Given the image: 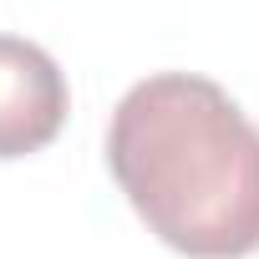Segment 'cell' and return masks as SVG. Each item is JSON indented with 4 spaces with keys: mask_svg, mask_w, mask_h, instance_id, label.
Here are the masks:
<instances>
[{
    "mask_svg": "<svg viewBox=\"0 0 259 259\" xmlns=\"http://www.w3.org/2000/svg\"><path fill=\"white\" fill-rule=\"evenodd\" d=\"M71 92L51 51L26 36H0V158H31L66 127Z\"/></svg>",
    "mask_w": 259,
    "mask_h": 259,
    "instance_id": "7a4b0ae2",
    "label": "cell"
},
{
    "mask_svg": "<svg viewBox=\"0 0 259 259\" xmlns=\"http://www.w3.org/2000/svg\"><path fill=\"white\" fill-rule=\"evenodd\" d=\"M107 168L133 213L188 259L259 249V127L198 71L127 87L107 122Z\"/></svg>",
    "mask_w": 259,
    "mask_h": 259,
    "instance_id": "6da1fadb",
    "label": "cell"
}]
</instances>
